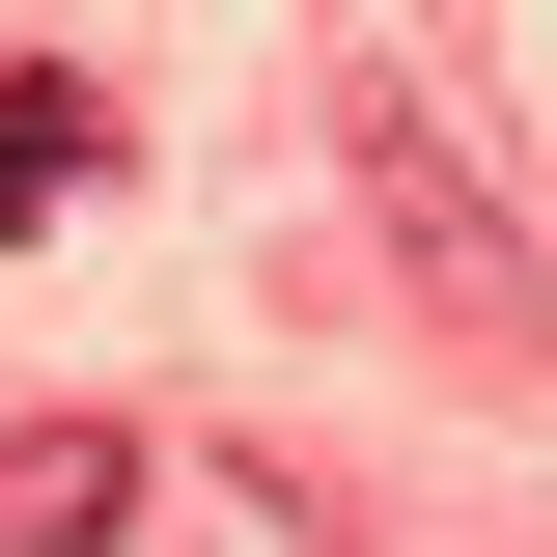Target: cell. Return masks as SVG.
<instances>
[{
	"label": "cell",
	"instance_id": "obj_1",
	"mask_svg": "<svg viewBox=\"0 0 557 557\" xmlns=\"http://www.w3.org/2000/svg\"><path fill=\"white\" fill-rule=\"evenodd\" d=\"M362 223L418 251V307H474V335H530V223H502L474 168H446V112H418V84H362Z\"/></svg>",
	"mask_w": 557,
	"mask_h": 557
},
{
	"label": "cell",
	"instance_id": "obj_2",
	"mask_svg": "<svg viewBox=\"0 0 557 557\" xmlns=\"http://www.w3.org/2000/svg\"><path fill=\"white\" fill-rule=\"evenodd\" d=\"M84 196H112V84L0 57V251H28V223H84Z\"/></svg>",
	"mask_w": 557,
	"mask_h": 557
},
{
	"label": "cell",
	"instance_id": "obj_3",
	"mask_svg": "<svg viewBox=\"0 0 557 557\" xmlns=\"http://www.w3.org/2000/svg\"><path fill=\"white\" fill-rule=\"evenodd\" d=\"M139 530V446L112 418H28V446H0V557H112Z\"/></svg>",
	"mask_w": 557,
	"mask_h": 557
}]
</instances>
